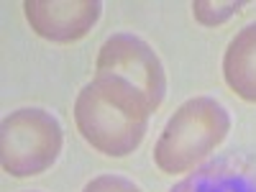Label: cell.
<instances>
[{"label": "cell", "instance_id": "obj_2", "mask_svg": "<svg viewBox=\"0 0 256 192\" xmlns=\"http://www.w3.org/2000/svg\"><path fill=\"white\" fill-rule=\"evenodd\" d=\"M228 131L230 113L220 100L210 95L190 98L169 116L154 146V162L166 174L192 172L226 141Z\"/></svg>", "mask_w": 256, "mask_h": 192}, {"label": "cell", "instance_id": "obj_5", "mask_svg": "<svg viewBox=\"0 0 256 192\" xmlns=\"http://www.w3.org/2000/svg\"><path fill=\"white\" fill-rule=\"evenodd\" d=\"M26 20L41 36L70 44L88 36L102 13L100 0H26L24 3Z\"/></svg>", "mask_w": 256, "mask_h": 192}, {"label": "cell", "instance_id": "obj_6", "mask_svg": "<svg viewBox=\"0 0 256 192\" xmlns=\"http://www.w3.org/2000/svg\"><path fill=\"white\" fill-rule=\"evenodd\" d=\"M172 192H256V159L223 156L184 177Z\"/></svg>", "mask_w": 256, "mask_h": 192}, {"label": "cell", "instance_id": "obj_3", "mask_svg": "<svg viewBox=\"0 0 256 192\" xmlns=\"http://www.w3.org/2000/svg\"><path fill=\"white\" fill-rule=\"evenodd\" d=\"M62 146V123L44 108H20L3 120L0 156L3 169L13 177H34L46 172L59 159Z\"/></svg>", "mask_w": 256, "mask_h": 192}, {"label": "cell", "instance_id": "obj_4", "mask_svg": "<svg viewBox=\"0 0 256 192\" xmlns=\"http://www.w3.org/2000/svg\"><path fill=\"white\" fill-rule=\"evenodd\" d=\"M95 77H110L138 92L156 110L166 92V74L156 52L134 34H113L105 38L95 62Z\"/></svg>", "mask_w": 256, "mask_h": 192}, {"label": "cell", "instance_id": "obj_1", "mask_svg": "<svg viewBox=\"0 0 256 192\" xmlns=\"http://www.w3.org/2000/svg\"><path fill=\"white\" fill-rule=\"evenodd\" d=\"M152 108L128 84L95 77L74 100V123L82 138L105 156H128L141 146Z\"/></svg>", "mask_w": 256, "mask_h": 192}, {"label": "cell", "instance_id": "obj_9", "mask_svg": "<svg viewBox=\"0 0 256 192\" xmlns=\"http://www.w3.org/2000/svg\"><path fill=\"white\" fill-rule=\"evenodd\" d=\"M82 192H141V187L120 174H100L84 184Z\"/></svg>", "mask_w": 256, "mask_h": 192}, {"label": "cell", "instance_id": "obj_7", "mask_svg": "<svg viewBox=\"0 0 256 192\" xmlns=\"http://www.w3.org/2000/svg\"><path fill=\"white\" fill-rule=\"evenodd\" d=\"M226 84L246 102H256V24L230 38L223 56Z\"/></svg>", "mask_w": 256, "mask_h": 192}, {"label": "cell", "instance_id": "obj_8", "mask_svg": "<svg viewBox=\"0 0 256 192\" xmlns=\"http://www.w3.org/2000/svg\"><path fill=\"white\" fill-rule=\"evenodd\" d=\"M238 8H244V3H233V0H228V3H210V0L192 3V13L202 26H218L223 20H228L233 13H238Z\"/></svg>", "mask_w": 256, "mask_h": 192}]
</instances>
